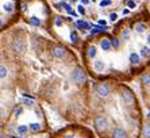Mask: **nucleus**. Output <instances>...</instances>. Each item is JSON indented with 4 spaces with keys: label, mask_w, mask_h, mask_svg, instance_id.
<instances>
[{
    "label": "nucleus",
    "mask_w": 150,
    "mask_h": 138,
    "mask_svg": "<svg viewBox=\"0 0 150 138\" xmlns=\"http://www.w3.org/2000/svg\"><path fill=\"white\" fill-rule=\"evenodd\" d=\"M130 62L131 64H138L139 62V55L137 54V53H131L130 54Z\"/></svg>",
    "instance_id": "obj_14"
},
{
    "label": "nucleus",
    "mask_w": 150,
    "mask_h": 138,
    "mask_svg": "<svg viewBox=\"0 0 150 138\" xmlns=\"http://www.w3.org/2000/svg\"><path fill=\"white\" fill-rule=\"evenodd\" d=\"M88 55H89L91 58L96 57V48H95V46H91V48L88 49Z\"/></svg>",
    "instance_id": "obj_17"
},
{
    "label": "nucleus",
    "mask_w": 150,
    "mask_h": 138,
    "mask_svg": "<svg viewBox=\"0 0 150 138\" xmlns=\"http://www.w3.org/2000/svg\"><path fill=\"white\" fill-rule=\"evenodd\" d=\"M92 1H96V0H92Z\"/></svg>",
    "instance_id": "obj_37"
},
{
    "label": "nucleus",
    "mask_w": 150,
    "mask_h": 138,
    "mask_svg": "<svg viewBox=\"0 0 150 138\" xmlns=\"http://www.w3.org/2000/svg\"><path fill=\"white\" fill-rule=\"evenodd\" d=\"M77 12H79V14H81V15H84L85 14V8H84V6H77Z\"/></svg>",
    "instance_id": "obj_24"
},
{
    "label": "nucleus",
    "mask_w": 150,
    "mask_h": 138,
    "mask_svg": "<svg viewBox=\"0 0 150 138\" xmlns=\"http://www.w3.org/2000/svg\"><path fill=\"white\" fill-rule=\"evenodd\" d=\"M122 35H123V38H126V39L130 38V33H129L127 30H123V31H122Z\"/></svg>",
    "instance_id": "obj_26"
},
{
    "label": "nucleus",
    "mask_w": 150,
    "mask_h": 138,
    "mask_svg": "<svg viewBox=\"0 0 150 138\" xmlns=\"http://www.w3.org/2000/svg\"><path fill=\"white\" fill-rule=\"evenodd\" d=\"M12 7H14L12 3H4L3 4V10L7 11V12H11V11H12Z\"/></svg>",
    "instance_id": "obj_19"
},
{
    "label": "nucleus",
    "mask_w": 150,
    "mask_h": 138,
    "mask_svg": "<svg viewBox=\"0 0 150 138\" xmlns=\"http://www.w3.org/2000/svg\"><path fill=\"white\" fill-rule=\"evenodd\" d=\"M54 23H56V26H62V18H57Z\"/></svg>",
    "instance_id": "obj_28"
},
{
    "label": "nucleus",
    "mask_w": 150,
    "mask_h": 138,
    "mask_svg": "<svg viewBox=\"0 0 150 138\" xmlns=\"http://www.w3.org/2000/svg\"><path fill=\"white\" fill-rule=\"evenodd\" d=\"M22 10L26 11V10H27V6H26V4H22Z\"/></svg>",
    "instance_id": "obj_33"
},
{
    "label": "nucleus",
    "mask_w": 150,
    "mask_h": 138,
    "mask_svg": "<svg viewBox=\"0 0 150 138\" xmlns=\"http://www.w3.org/2000/svg\"><path fill=\"white\" fill-rule=\"evenodd\" d=\"M96 92L100 97H108L110 96V87L107 84H100L96 88Z\"/></svg>",
    "instance_id": "obj_3"
},
{
    "label": "nucleus",
    "mask_w": 150,
    "mask_h": 138,
    "mask_svg": "<svg viewBox=\"0 0 150 138\" xmlns=\"http://www.w3.org/2000/svg\"><path fill=\"white\" fill-rule=\"evenodd\" d=\"M76 24H77V27H80V28H85V30H88V28L91 27V24L87 23L85 21H77V22H76Z\"/></svg>",
    "instance_id": "obj_10"
},
{
    "label": "nucleus",
    "mask_w": 150,
    "mask_h": 138,
    "mask_svg": "<svg viewBox=\"0 0 150 138\" xmlns=\"http://www.w3.org/2000/svg\"><path fill=\"white\" fill-rule=\"evenodd\" d=\"M110 21H111V22H116V21H118V14H115V12H114V14L110 15Z\"/></svg>",
    "instance_id": "obj_25"
},
{
    "label": "nucleus",
    "mask_w": 150,
    "mask_h": 138,
    "mask_svg": "<svg viewBox=\"0 0 150 138\" xmlns=\"http://www.w3.org/2000/svg\"><path fill=\"white\" fill-rule=\"evenodd\" d=\"M141 81H142V84H145V85H150V75H149V73H145V75H142V77H141Z\"/></svg>",
    "instance_id": "obj_13"
},
{
    "label": "nucleus",
    "mask_w": 150,
    "mask_h": 138,
    "mask_svg": "<svg viewBox=\"0 0 150 138\" xmlns=\"http://www.w3.org/2000/svg\"><path fill=\"white\" fill-rule=\"evenodd\" d=\"M70 41L73 42V43L77 42V33L76 31H72V33H70Z\"/></svg>",
    "instance_id": "obj_23"
},
{
    "label": "nucleus",
    "mask_w": 150,
    "mask_h": 138,
    "mask_svg": "<svg viewBox=\"0 0 150 138\" xmlns=\"http://www.w3.org/2000/svg\"><path fill=\"white\" fill-rule=\"evenodd\" d=\"M135 30L138 31V33H143V31L146 30V24H143V23H137V24H135Z\"/></svg>",
    "instance_id": "obj_16"
},
{
    "label": "nucleus",
    "mask_w": 150,
    "mask_h": 138,
    "mask_svg": "<svg viewBox=\"0 0 150 138\" xmlns=\"http://www.w3.org/2000/svg\"><path fill=\"white\" fill-rule=\"evenodd\" d=\"M52 52H53V55L57 57V58H64V57L67 55V50H65L62 46H54V48L52 49Z\"/></svg>",
    "instance_id": "obj_5"
},
{
    "label": "nucleus",
    "mask_w": 150,
    "mask_h": 138,
    "mask_svg": "<svg viewBox=\"0 0 150 138\" xmlns=\"http://www.w3.org/2000/svg\"><path fill=\"white\" fill-rule=\"evenodd\" d=\"M72 80H73L76 84H84L85 80H87L85 72H84L81 68H76L73 72H72Z\"/></svg>",
    "instance_id": "obj_2"
},
{
    "label": "nucleus",
    "mask_w": 150,
    "mask_h": 138,
    "mask_svg": "<svg viewBox=\"0 0 150 138\" xmlns=\"http://www.w3.org/2000/svg\"><path fill=\"white\" fill-rule=\"evenodd\" d=\"M7 73H8V70L6 69V66H1V68H0V77H1V79L7 77Z\"/></svg>",
    "instance_id": "obj_20"
},
{
    "label": "nucleus",
    "mask_w": 150,
    "mask_h": 138,
    "mask_svg": "<svg viewBox=\"0 0 150 138\" xmlns=\"http://www.w3.org/2000/svg\"><path fill=\"white\" fill-rule=\"evenodd\" d=\"M111 3H112L111 0H101L99 4H100V7L103 8V7H108V6H111Z\"/></svg>",
    "instance_id": "obj_21"
},
{
    "label": "nucleus",
    "mask_w": 150,
    "mask_h": 138,
    "mask_svg": "<svg viewBox=\"0 0 150 138\" xmlns=\"http://www.w3.org/2000/svg\"><path fill=\"white\" fill-rule=\"evenodd\" d=\"M142 134H143L145 138H150V123H146L145 126H143Z\"/></svg>",
    "instance_id": "obj_11"
},
{
    "label": "nucleus",
    "mask_w": 150,
    "mask_h": 138,
    "mask_svg": "<svg viewBox=\"0 0 150 138\" xmlns=\"http://www.w3.org/2000/svg\"><path fill=\"white\" fill-rule=\"evenodd\" d=\"M127 6H129V8H134V7H135V1L130 0V1H127Z\"/></svg>",
    "instance_id": "obj_30"
},
{
    "label": "nucleus",
    "mask_w": 150,
    "mask_h": 138,
    "mask_svg": "<svg viewBox=\"0 0 150 138\" xmlns=\"http://www.w3.org/2000/svg\"><path fill=\"white\" fill-rule=\"evenodd\" d=\"M146 41H147V45H149V46H150V34H149V35H147V38H146Z\"/></svg>",
    "instance_id": "obj_34"
},
{
    "label": "nucleus",
    "mask_w": 150,
    "mask_h": 138,
    "mask_svg": "<svg viewBox=\"0 0 150 138\" xmlns=\"http://www.w3.org/2000/svg\"><path fill=\"white\" fill-rule=\"evenodd\" d=\"M129 14H130V10H127V8L123 10V15H129Z\"/></svg>",
    "instance_id": "obj_32"
},
{
    "label": "nucleus",
    "mask_w": 150,
    "mask_h": 138,
    "mask_svg": "<svg viewBox=\"0 0 150 138\" xmlns=\"http://www.w3.org/2000/svg\"><path fill=\"white\" fill-rule=\"evenodd\" d=\"M30 23H31L33 26H39V24H41V19H39L38 16H31L30 18Z\"/></svg>",
    "instance_id": "obj_15"
},
{
    "label": "nucleus",
    "mask_w": 150,
    "mask_h": 138,
    "mask_svg": "<svg viewBox=\"0 0 150 138\" xmlns=\"http://www.w3.org/2000/svg\"><path fill=\"white\" fill-rule=\"evenodd\" d=\"M99 24H100V26H105V24H107V22H105L104 19H100V21H99Z\"/></svg>",
    "instance_id": "obj_31"
},
{
    "label": "nucleus",
    "mask_w": 150,
    "mask_h": 138,
    "mask_svg": "<svg viewBox=\"0 0 150 138\" xmlns=\"http://www.w3.org/2000/svg\"><path fill=\"white\" fill-rule=\"evenodd\" d=\"M93 126H95V129H96L99 133H103V131H105L107 129L110 127L108 119H107L105 117H103V115H99V117L95 118Z\"/></svg>",
    "instance_id": "obj_1"
},
{
    "label": "nucleus",
    "mask_w": 150,
    "mask_h": 138,
    "mask_svg": "<svg viewBox=\"0 0 150 138\" xmlns=\"http://www.w3.org/2000/svg\"><path fill=\"white\" fill-rule=\"evenodd\" d=\"M149 54H150V49L146 48V46H143V48L141 49V55H142V57H147Z\"/></svg>",
    "instance_id": "obj_18"
},
{
    "label": "nucleus",
    "mask_w": 150,
    "mask_h": 138,
    "mask_svg": "<svg viewBox=\"0 0 150 138\" xmlns=\"http://www.w3.org/2000/svg\"><path fill=\"white\" fill-rule=\"evenodd\" d=\"M28 129H30V126H26V124H21V126H18V133L19 134H26L28 131Z\"/></svg>",
    "instance_id": "obj_12"
},
{
    "label": "nucleus",
    "mask_w": 150,
    "mask_h": 138,
    "mask_svg": "<svg viewBox=\"0 0 150 138\" xmlns=\"http://www.w3.org/2000/svg\"><path fill=\"white\" fill-rule=\"evenodd\" d=\"M65 138H74V137H73V135H67Z\"/></svg>",
    "instance_id": "obj_36"
},
{
    "label": "nucleus",
    "mask_w": 150,
    "mask_h": 138,
    "mask_svg": "<svg viewBox=\"0 0 150 138\" xmlns=\"http://www.w3.org/2000/svg\"><path fill=\"white\" fill-rule=\"evenodd\" d=\"M100 46H101V49L104 50V52H108L110 49H111V46H112V43L108 41V39H103V41L100 42Z\"/></svg>",
    "instance_id": "obj_9"
},
{
    "label": "nucleus",
    "mask_w": 150,
    "mask_h": 138,
    "mask_svg": "<svg viewBox=\"0 0 150 138\" xmlns=\"http://www.w3.org/2000/svg\"><path fill=\"white\" fill-rule=\"evenodd\" d=\"M81 3H83V4H88V0H81Z\"/></svg>",
    "instance_id": "obj_35"
},
{
    "label": "nucleus",
    "mask_w": 150,
    "mask_h": 138,
    "mask_svg": "<svg viewBox=\"0 0 150 138\" xmlns=\"http://www.w3.org/2000/svg\"><path fill=\"white\" fill-rule=\"evenodd\" d=\"M122 100L125 102V103H127V104H131V103L134 102V96H133V93L130 92L129 90L123 91V93H122Z\"/></svg>",
    "instance_id": "obj_6"
},
{
    "label": "nucleus",
    "mask_w": 150,
    "mask_h": 138,
    "mask_svg": "<svg viewBox=\"0 0 150 138\" xmlns=\"http://www.w3.org/2000/svg\"><path fill=\"white\" fill-rule=\"evenodd\" d=\"M30 129L33 131H38L41 129V126H39V123H30Z\"/></svg>",
    "instance_id": "obj_22"
},
{
    "label": "nucleus",
    "mask_w": 150,
    "mask_h": 138,
    "mask_svg": "<svg viewBox=\"0 0 150 138\" xmlns=\"http://www.w3.org/2000/svg\"><path fill=\"white\" fill-rule=\"evenodd\" d=\"M22 112H23V108H22V107H19V108H18V110H15V117H19V115H21Z\"/></svg>",
    "instance_id": "obj_29"
},
{
    "label": "nucleus",
    "mask_w": 150,
    "mask_h": 138,
    "mask_svg": "<svg viewBox=\"0 0 150 138\" xmlns=\"http://www.w3.org/2000/svg\"><path fill=\"white\" fill-rule=\"evenodd\" d=\"M119 45H120L119 39H114V41H112V46H114L115 49H118V48H119Z\"/></svg>",
    "instance_id": "obj_27"
},
{
    "label": "nucleus",
    "mask_w": 150,
    "mask_h": 138,
    "mask_svg": "<svg viewBox=\"0 0 150 138\" xmlns=\"http://www.w3.org/2000/svg\"><path fill=\"white\" fill-rule=\"evenodd\" d=\"M12 49H14L15 53H23L25 52V42L22 39H15L12 42Z\"/></svg>",
    "instance_id": "obj_4"
},
{
    "label": "nucleus",
    "mask_w": 150,
    "mask_h": 138,
    "mask_svg": "<svg viewBox=\"0 0 150 138\" xmlns=\"http://www.w3.org/2000/svg\"><path fill=\"white\" fill-rule=\"evenodd\" d=\"M112 138H127V134L122 127H115L112 131Z\"/></svg>",
    "instance_id": "obj_7"
},
{
    "label": "nucleus",
    "mask_w": 150,
    "mask_h": 138,
    "mask_svg": "<svg viewBox=\"0 0 150 138\" xmlns=\"http://www.w3.org/2000/svg\"><path fill=\"white\" fill-rule=\"evenodd\" d=\"M93 69L96 70V72H103V70L105 69L104 61H101V60H96V61L93 62Z\"/></svg>",
    "instance_id": "obj_8"
}]
</instances>
